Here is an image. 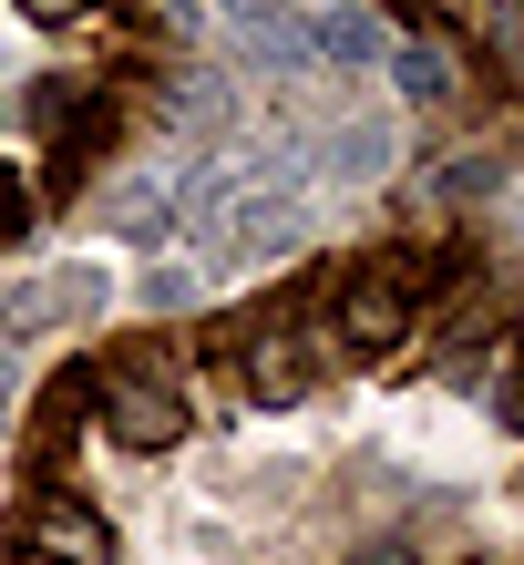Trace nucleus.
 <instances>
[{
  "label": "nucleus",
  "mask_w": 524,
  "mask_h": 565,
  "mask_svg": "<svg viewBox=\"0 0 524 565\" xmlns=\"http://www.w3.org/2000/svg\"><path fill=\"white\" fill-rule=\"evenodd\" d=\"M104 309H114V268H93V257H73V268H42V278L0 288V350L52 340V329H93Z\"/></svg>",
  "instance_id": "nucleus-1"
},
{
  "label": "nucleus",
  "mask_w": 524,
  "mask_h": 565,
  "mask_svg": "<svg viewBox=\"0 0 524 565\" xmlns=\"http://www.w3.org/2000/svg\"><path fill=\"white\" fill-rule=\"evenodd\" d=\"M93 412H104V431L124 452H165V443H185V402L154 371H93Z\"/></svg>",
  "instance_id": "nucleus-2"
},
{
  "label": "nucleus",
  "mask_w": 524,
  "mask_h": 565,
  "mask_svg": "<svg viewBox=\"0 0 524 565\" xmlns=\"http://www.w3.org/2000/svg\"><path fill=\"white\" fill-rule=\"evenodd\" d=\"M319 340H330V360H391V350L411 340V288L371 268L330 319H319Z\"/></svg>",
  "instance_id": "nucleus-3"
},
{
  "label": "nucleus",
  "mask_w": 524,
  "mask_h": 565,
  "mask_svg": "<svg viewBox=\"0 0 524 565\" xmlns=\"http://www.w3.org/2000/svg\"><path fill=\"white\" fill-rule=\"evenodd\" d=\"M330 371V340L319 329H247V391L257 402H309V381Z\"/></svg>",
  "instance_id": "nucleus-4"
},
{
  "label": "nucleus",
  "mask_w": 524,
  "mask_h": 565,
  "mask_svg": "<svg viewBox=\"0 0 524 565\" xmlns=\"http://www.w3.org/2000/svg\"><path fill=\"white\" fill-rule=\"evenodd\" d=\"M216 237H226V257H268V268H278V257H299L309 226H299V206H288L278 185H247L237 206L216 216Z\"/></svg>",
  "instance_id": "nucleus-5"
},
{
  "label": "nucleus",
  "mask_w": 524,
  "mask_h": 565,
  "mask_svg": "<svg viewBox=\"0 0 524 565\" xmlns=\"http://www.w3.org/2000/svg\"><path fill=\"white\" fill-rule=\"evenodd\" d=\"M31 565H114V524L52 493V504H31Z\"/></svg>",
  "instance_id": "nucleus-6"
},
{
  "label": "nucleus",
  "mask_w": 524,
  "mask_h": 565,
  "mask_svg": "<svg viewBox=\"0 0 524 565\" xmlns=\"http://www.w3.org/2000/svg\"><path fill=\"white\" fill-rule=\"evenodd\" d=\"M309 62H330V73H371V62H391V31L360 11V0H340V11H309Z\"/></svg>",
  "instance_id": "nucleus-7"
},
{
  "label": "nucleus",
  "mask_w": 524,
  "mask_h": 565,
  "mask_svg": "<svg viewBox=\"0 0 524 565\" xmlns=\"http://www.w3.org/2000/svg\"><path fill=\"white\" fill-rule=\"evenodd\" d=\"M391 154H402V135H391L381 114H350L330 145H319V164H330V175H350V185H381L391 175Z\"/></svg>",
  "instance_id": "nucleus-8"
},
{
  "label": "nucleus",
  "mask_w": 524,
  "mask_h": 565,
  "mask_svg": "<svg viewBox=\"0 0 524 565\" xmlns=\"http://www.w3.org/2000/svg\"><path fill=\"white\" fill-rule=\"evenodd\" d=\"M83 412H93V371H62L42 391V412H31V452L62 462V452H73V431H83Z\"/></svg>",
  "instance_id": "nucleus-9"
},
{
  "label": "nucleus",
  "mask_w": 524,
  "mask_h": 565,
  "mask_svg": "<svg viewBox=\"0 0 524 565\" xmlns=\"http://www.w3.org/2000/svg\"><path fill=\"white\" fill-rule=\"evenodd\" d=\"M104 226H114L124 247H165V237H175V195H165V185H124L114 206H104Z\"/></svg>",
  "instance_id": "nucleus-10"
},
{
  "label": "nucleus",
  "mask_w": 524,
  "mask_h": 565,
  "mask_svg": "<svg viewBox=\"0 0 524 565\" xmlns=\"http://www.w3.org/2000/svg\"><path fill=\"white\" fill-rule=\"evenodd\" d=\"M391 83H402L411 104H442L452 93V52L442 42H391Z\"/></svg>",
  "instance_id": "nucleus-11"
},
{
  "label": "nucleus",
  "mask_w": 524,
  "mask_h": 565,
  "mask_svg": "<svg viewBox=\"0 0 524 565\" xmlns=\"http://www.w3.org/2000/svg\"><path fill=\"white\" fill-rule=\"evenodd\" d=\"M165 124H185V135H226V83L216 73H185L165 93Z\"/></svg>",
  "instance_id": "nucleus-12"
},
{
  "label": "nucleus",
  "mask_w": 524,
  "mask_h": 565,
  "mask_svg": "<svg viewBox=\"0 0 524 565\" xmlns=\"http://www.w3.org/2000/svg\"><path fill=\"white\" fill-rule=\"evenodd\" d=\"M185 298H195L185 268H145V309H185Z\"/></svg>",
  "instance_id": "nucleus-13"
},
{
  "label": "nucleus",
  "mask_w": 524,
  "mask_h": 565,
  "mask_svg": "<svg viewBox=\"0 0 524 565\" xmlns=\"http://www.w3.org/2000/svg\"><path fill=\"white\" fill-rule=\"evenodd\" d=\"M206 11H226V21H247V31H278V21H288V0H206Z\"/></svg>",
  "instance_id": "nucleus-14"
},
{
  "label": "nucleus",
  "mask_w": 524,
  "mask_h": 565,
  "mask_svg": "<svg viewBox=\"0 0 524 565\" xmlns=\"http://www.w3.org/2000/svg\"><path fill=\"white\" fill-rule=\"evenodd\" d=\"M21 11H31V21H83L93 0H21Z\"/></svg>",
  "instance_id": "nucleus-15"
},
{
  "label": "nucleus",
  "mask_w": 524,
  "mask_h": 565,
  "mask_svg": "<svg viewBox=\"0 0 524 565\" xmlns=\"http://www.w3.org/2000/svg\"><path fill=\"white\" fill-rule=\"evenodd\" d=\"M11 216H21V175L0 164V237H11Z\"/></svg>",
  "instance_id": "nucleus-16"
},
{
  "label": "nucleus",
  "mask_w": 524,
  "mask_h": 565,
  "mask_svg": "<svg viewBox=\"0 0 524 565\" xmlns=\"http://www.w3.org/2000/svg\"><path fill=\"white\" fill-rule=\"evenodd\" d=\"M11 391H21V350H0V412H11Z\"/></svg>",
  "instance_id": "nucleus-17"
},
{
  "label": "nucleus",
  "mask_w": 524,
  "mask_h": 565,
  "mask_svg": "<svg viewBox=\"0 0 524 565\" xmlns=\"http://www.w3.org/2000/svg\"><path fill=\"white\" fill-rule=\"evenodd\" d=\"M360 565H411V555H402V545H381V555H360Z\"/></svg>",
  "instance_id": "nucleus-18"
},
{
  "label": "nucleus",
  "mask_w": 524,
  "mask_h": 565,
  "mask_svg": "<svg viewBox=\"0 0 524 565\" xmlns=\"http://www.w3.org/2000/svg\"><path fill=\"white\" fill-rule=\"evenodd\" d=\"M463 11H483V21H494V0H463Z\"/></svg>",
  "instance_id": "nucleus-19"
},
{
  "label": "nucleus",
  "mask_w": 524,
  "mask_h": 565,
  "mask_svg": "<svg viewBox=\"0 0 524 565\" xmlns=\"http://www.w3.org/2000/svg\"><path fill=\"white\" fill-rule=\"evenodd\" d=\"M21 565H31V555H21Z\"/></svg>",
  "instance_id": "nucleus-20"
}]
</instances>
